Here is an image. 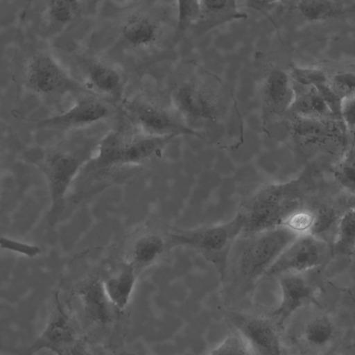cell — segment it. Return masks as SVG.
Returning a JSON list of instances; mask_svg holds the SVG:
<instances>
[{
    "label": "cell",
    "instance_id": "18",
    "mask_svg": "<svg viewBox=\"0 0 355 355\" xmlns=\"http://www.w3.org/2000/svg\"><path fill=\"white\" fill-rule=\"evenodd\" d=\"M79 295L89 319L98 324L111 322L114 306L105 292L103 282L91 279L80 288Z\"/></svg>",
    "mask_w": 355,
    "mask_h": 355
},
{
    "label": "cell",
    "instance_id": "4",
    "mask_svg": "<svg viewBox=\"0 0 355 355\" xmlns=\"http://www.w3.org/2000/svg\"><path fill=\"white\" fill-rule=\"evenodd\" d=\"M243 230V220L237 214L226 223L190 230L172 227L170 245L171 250L186 247L196 251L214 267L223 281L232 248Z\"/></svg>",
    "mask_w": 355,
    "mask_h": 355
},
{
    "label": "cell",
    "instance_id": "31",
    "mask_svg": "<svg viewBox=\"0 0 355 355\" xmlns=\"http://www.w3.org/2000/svg\"><path fill=\"white\" fill-rule=\"evenodd\" d=\"M209 355H255L245 338L235 330L214 347Z\"/></svg>",
    "mask_w": 355,
    "mask_h": 355
},
{
    "label": "cell",
    "instance_id": "8",
    "mask_svg": "<svg viewBox=\"0 0 355 355\" xmlns=\"http://www.w3.org/2000/svg\"><path fill=\"white\" fill-rule=\"evenodd\" d=\"M175 24L176 17L158 19L137 13L125 21L121 33L124 41L132 47L149 49L158 44L167 33L175 35Z\"/></svg>",
    "mask_w": 355,
    "mask_h": 355
},
{
    "label": "cell",
    "instance_id": "38",
    "mask_svg": "<svg viewBox=\"0 0 355 355\" xmlns=\"http://www.w3.org/2000/svg\"><path fill=\"white\" fill-rule=\"evenodd\" d=\"M347 208L355 209V195H349L345 202Z\"/></svg>",
    "mask_w": 355,
    "mask_h": 355
},
{
    "label": "cell",
    "instance_id": "13",
    "mask_svg": "<svg viewBox=\"0 0 355 355\" xmlns=\"http://www.w3.org/2000/svg\"><path fill=\"white\" fill-rule=\"evenodd\" d=\"M76 343L75 329L57 299L55 311L42 332L33 343L30 351L46 349L56 355H68Z\"/></svg>",
    "mask_w": 355,
    "mask_h": 355
},
{
    "label": "cell",
    "instance_id": "23",
    "mask_svg": "<svg viewBox=\"0 0 355 355\" xmlns=\"http://www.w3.org/2000/svg\"><path fill=\"white\" fill-rule=\"evenodd\" d=\"M333 254L349 258L355 252V209H346L338 220L331 244Z\"/></svg>",
    "mask_w": 355,
    "mask_h": 355
},
{
    "label": "cell",
    "instance_id": "21",
    "mask_svg": "<svg viewBox=\"0 0 355 355\" xmlns=\"http://www.w3.org/2000/svg\"><path fill=\"white\" fill-rule=\"evenodd\" d=\"M126 142L122 136L111 132L100 141L96 156L92 158L89 165L92 169L99 171H108L120 166L121 159Z\"/></svg>",
    "mask_w": 355,
    "mask_h": 355
},
{
    "label": "cell",
    "instance_id": "17",
    "mask_svg": "<svg viewBox=\"0 0 355 355\" xmlns=\"http://www.w3.org/2000/svg\"><path fill=\"white\" fill-rule=\"evenodd\" d=\"M175 136L142 135L126 142L123 150L120 166L139 165L159 157L165 148Z\"/></svg>",
    "mask_w": 355,
    "mask_h": 355
},
{
    "label": "cell",
    "instance_id": "32",
    "mask_svg": "<svg viewBox=\"0 0 355 355\" xmlns=\"http://www.w3.org/2000/svg\"><path fill=\"white\" fill-rule=\"evenodd\" d=\"M293 83L302 87H315L329 83V78L322 70L293 66L288 72Z\"/></svg>",
    "mask_w": 355,
    "mask_h": 355
},
{
    "label": "cell",
    "instance_id": "16",
    "mask_svg": "<svg viewBox=\"0 0 355 355\" xmlns=\"http://www.w3.org/2000/svg\"><path fill=\"white\" fill-rule=\"evenodd\" d=\"M247 17L248 15L239 10L237 1H200V19L192 28H193L194 33L203 35L225 23L244 19Z\"/></svg>",
    "mask_w": 355,
    "mask_h": 355
},
{
    "label": "cell",
    "instance_id": "35",
    "mask_svg": "<svg viewBox=\"0 0 355 355\" xmlns=\"http://www.w3.org/2000/svg\"><path fill=\"white\" fill-rule=\"evenodd\" d=\"M328 106L331 114L342 117L343 100L330 87L329 83L322 84L315 87Z\"/></svg>",
    "mask_w": 355,
    "mask_h": 355
},
{
    "label": "cell",
    "instance_id": "26",
    "mask_svg": "<svg viewBox=\"0 0 355 355\" xmlns=\"http://www.w3.org/2000/svg\"><path fill=\"white\" fill-rule=\"evenodd\" d=\"M297 8L305 19L311 21L331 18L343 10L339 2L318 0L299 1Z\"/></svg>",
    "mask_w": 355,
    "mask_h": 355
},
{
    "label": "cell",
    "instance_id": "1",
    "mask_svg": "<svg viewBox=\"0 0 355 355\" xmlns=\"http://www.w3.org/2000/svg\"><path fill=\"white\" fill-rule=\"evenodd\" d=\"M177 78L168 97L185 124L201 139L222 132L230 96L220 80L195 63Z\"/></svg>",
    "mask_w": 355,
    "mask_h": 355
},
{
    "label": "cell",
    "instance_id": "9",
    "mask_svg": "<svg viewBox=\"0 0 355 355\" xmlns=\"http://www.w3.org/2000/svg\"><path fill=\"white\" fill-rule=\"evenodd\" d=\"M230 320L251 346L255 354L282 355L279 335L267 319L241 313H232Z\"/></svg>",
    "mask_w": 355,
    "mask_h": 355
},
{
    "label": "cell",
    "instance_id": "29",
    "mask_svg": "<svg viewBox=\"0 0 355 355\" xmlns=\"http://www.w3.org/2000/svg\"><path fill=\"white\" fill-rule=\"evenodd\" d=\"M316 221L315 207H304L291 214L284 222V226L297 234H312Z\"/></svg>",
    "mask_w": 355,
    "mask_h": 355
},
{
    "label": "cell",
    "instance_id": "7",
    "mask_svg": "<svg viewBox=\"0 0 355 355\" xmlns=\"http://www.w3.org/2000/svg\"><path fill=\"white\" fill-rule=\"evenodd\" d=\"M135 119L143 134L152 136L190 135L200 138L185 124L171 101L165 104L143 102L136 106Z\"/></svg>",
    "mask_w": 355,
    "mask_h": 355
},
{
    "label": "cell",
    "instance_id": "22",
    "mask_svg": "<svg viewBox=\"0 0 355 355\" xmlns=\"http://www.w3.org/2000/svg\"><path fill=\"white\" fill-rule=\"evenodd\" d=\"M87 78L90 85L96 91L108 96H116L122 89V78L114 67L100 62L88 65Z\"/></svg>",
    "mask_w": 355,
    "mask_h": 355
},
{
    "label": "cell",
    "instance_id": "30",
    "mask_svg": "<svg viewBox=\"0 0 355 355\" xmlns=\"http://www.w3.org/2000/svg\"><path fill=\"white\" fill-rule=\"evenodd\" d=\"M293 125L294 137L304 144H313L325 139L324 127L318 120L300 118Z\"/></svg>",
    "mask_w": 355,
    "mask_h": 355
},
{
    "label": "cell",
    "instance_id": "33",
    "mask_svg": "<svg viewBox=\"0 0 355 355\" xmlns=\"http://www.w3.org/2000/svg\"><path fill=\"white\" fill-rule=\"evenodd\" d=\"M328 83L343 101L355 96V72H338L329 78Z\"/></svg>",
    "mask_w": 355,
    "mask_h": 355
},
{
    "label": "cell",
    "instance_id": "39",
    "mask_svg": "<svg viewBox=\"0 0 355 355\" xmlns=\"http://www.w3.org/2000/svg\"><path fill=\"white\" fill-rule=\"evenodd\" d=\"M121 355H136L135 354H131V353H123L121 354Z\"/></svg>",
    "mask_w": 355,
    "mask_h": 355
},
{
    "label": "cell",
    "instance_id": "6",
    "mask_svg": "<svg viewBox=\"0 0 355 355\" xmlns=\"http://www.w3.org/2000/svg\"><path fill=\"white\" fill-rule=\"evenodd\" d=\"M83 165V159L77 155L59 151L49 155L40 165L46 180L51 206L46 220L55 225L62 214L67 191Z\"/></svg>",
    "mask_w": 355,
    "mask_h": 355
},
{
    "label": "cell",
    "instance_id": "10",
    "mask_svg": "<svg viewBox=\"0 0 355 355\" xmlns=\"http://www.w3.org/2000/svg\"><path fill=\"white\" fill-rule=\"evenodd\" d=\"M303 273H286L278 277L281 300L272 315L282 324L300 308L316 302V286Z\"/></svg>",
    "mask_w": 355,
    "mask_h": 355
},
{
    "label": "cell",
    "instance_id": "34",
    "mask_svg": "<svg viewBox=\"0 0 355 355\" xmlns=\"http://www.w3.org/2000/svg\"><path fill=\"white\" fill-rule=\"evenodd\" d=\"M1 248L28 258H35L41 252V250L37 245L4 236L1 238Z\"/></svg>",
    "mask_w": 355,
    "mask_h": 355
},
{
    "label": "cell",
    "instance_id": "36",
    "mask_svg": "<svg viewBox=\"0 0 355 355\" xmlns=\"http://www.w3.org/2000/svg\"><path fill=\"white\" fill-rule=\"evenodd\" d=\"M342 118L347 126H355V96L343 101Z\"/></svg>",
    "mask_w": 355,
    "mask_h": 355
},
{
    "label": "cell",
    "instance_id": "3",
    "mask_svg": "<svg viewBox=\"0 0 355 355\" xmlns=\"http://www.w3.org/2000/svg\"><path fill=\"white\" fill-rule=\"evenodd\" d=\"M297 236L284 226L242 232L232 248L223 280L230 277L244 285L254 284Z\"/></svg>",
    "mask_w": 355,
    "mask_h": 355
},
{
    "label": "cell",
    "instance_id": "12",
    "mask_svg": "<svg viewBox=\"0 0 355 355\" xmlns=\"http://www.w3.org/2000/svg\"><path fill=\"white\" fill-rule=\"evenodd\" d=\"M24 78L28 87L40 94L59 92L69 82L65 71L58 62L44 52L37 53L28 60Z\"/></svg>",
    "mask_w": 355,
    "mask_h": 355
},
{
    "label": "cell",
    "instance_id": "27",
    "mask_svg": "<svg viewBox=\"0 0 355 355\" xmlns=\"http://www.w3.org/2000/svg\"><path fill=\"white\" fill-rule=\"evenodd\" d=\"M176 9L175 42L198 21L200 16V1H178Z\"/></svg>",
    "mask_w": 355,
    "mask_h": 355
},
{
    "label": "cell",
    "instance_id": "5",
    "mask_svg": "<svg viewBox=\"0 0 355 355\" xmlns=\"http://www.w3.org/2000/svg\"><path fill=\"white\" fill-rule=\"evenodd\" d=\"M332 257L330 243L313 234L300 235L284 250L264 277L309 272L327 264Z\"/></svg>",
    "mask_w": 355,
    "mask_h": 355
},
{
    "label": "cell",
    "instance_id": "37",
    "mask_svg": "<svg viewBox=\"0 0 355 355\" xmlns=\"http://www.w3.org/2000/svg\"><path fill=\"white\" fill-rule=\"evenodd\" d=\"M68 355H93L83 345L76 343L69 350Z\"/></svg>",
    "mask_w": 355,
    "mask_h": 355
},
{
    "label": "cell",
    "instance_id": "15",
    "mask_svg": "<svg viewBox=\"0 0 355 355\" xmlns=\"http://www.w3.org/2000/svg\"><path fill=\"white\" fill-rule=\"evenodd\" d=\"M171 229H153L141 233L133 241L127 262L132 265L139 273L155 263L171 250Z\"/></svg>",
    "mask_w": 355,
    "mask_h": 355
},
{
    "label": "cell",
    "instance_id": "25",
    "mask_svg": "<svg viewBox=\"0 0 355 355\" xmlns=\"http://www.w3.org/2000/svg\"><path fill=\"white\" fill-rule=\"evenodd\" d=\"M82 10V1H50L45 8V15L50 25L63 28L74 21Z\"/></svg>",
    "mask_w": 355,
    "mask_h": 355
},
{
    "label": "cell",
    "instance_id": "19",
    "mask_svg": "<svg viewBox=\"0 0 355 355\" xmlns=\"http://www.w3.org/2000/svg\"><path fill=\"white\" fill-rule=\"evenodd\" d=\"M139 272L126 263L115 275L103 282L107 295L114 307L123 310L132 297Z\"/></svg>",
    "mask_w": 355,
    "mask_h": 355
},
{
    "label": "cell",
    "instance_id": "28",
    "mask_svg": "<svg viewBox=\"0 0 355 355\" xmlns=\"http://www.w3.org/2000/svg\"><path fill=\"white\" fill-rule=\"evenodd\" d=\"M337 184L349 195H355V150H351L333 168Z\"/></svg>",
    "mask_w": 355,
    "mask_h": 355
},
{
    "label": "cell",
    "instance_id": "20",
    "mask_svg": "<svg viewBox=\"0 0 355 355\" xmlns=\"http://www.w3.org/2000/svg\"><path fill=\"white\" fill-rule=\"evenodd\" d=\"M294 90V96L288 108L300 118L319 120L333 116L324 101L315 87Z\"/></svg>",
    "mask_w": 355,
    "mask_h": 355
},
{
    "label": "cell",
    "instance_id": "2",
    "mask_svg": "<svg viewBox=\"0 0 355 355\" xmlns=\"http://www.w3.org/2000/svg\"><path fill=\"white\" fill-rule=\"evenodd\" d=\"M311 187L310 172L304 171L294 179L265 184L252 191L241 200L236 213L243 222V232L282 226L291 214L309 205Z\"/></svg>",
    "mask_w": 355,
    "mask_h": 355
},
{
    "label": "cell",
    "instance_id": "24",
    "mask_svg": "<svg viewBox=\"0 0 355 355\" xmlns=\"http://www.w3.org/2000/svg\"><path fill=\"white\" fill-rule=\"evenodd\" d=\"M335 334V326L327 315H320L309 320L304 329V338L312 347L321 348L329 344Z\"/></svg>",
    "mask_w": 355,
    "mask_h": 355
},
{
    "label": "cell",
    "instance_id": "11",
    "mask_svg": "<svg viewBox=\"0 0 355 355\" xmlns=\"http://www.w3.org/2000/svg\"><path fill=\"white\" fill-rule=\"evenodd\" d=\"M262 119L264 127L273 115L288 110L294 96L289 73L277 67L267 70L261 84Z\"/></svg>",
    "mask_w": 355,
    "mask_h": 355
},
{
    "label": "cell",
    "instance_id": "14",
    "mask_svg": "<svg viewBox=\"0 0 355 355\" xmlns=\"http://www.w3.org/2000/svg\"><path fill=\"white\" fill-rule=\"evenodd\" d=\"M110 109L95 98L78 101L67 111L37 121L40 128L67 130L86 126L107 118Z\"/></svg>",
    "mask_w": 355,
    "mask_h": 355
}]
</instances>
